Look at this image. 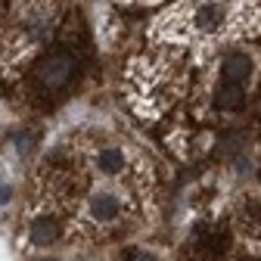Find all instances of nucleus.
I'll list each match as a JSON object with an SVG mask.
<instances>
[{
    "mask_svg": "<svg viewBox=\"0 0 261 261\" xmlns=\"http://www.w3.org/2000/svg\"><path fill=\"white\" fill-rule=\"evenodd\" d=\"M72 72H75V59H72L69 53H56V56H50L47 62H41V69H38V75H41V81H44L47 87L65 84Z\"/></svg>",
    "mask_w": 261,
    "mask_h": 261,
    "instance_id": "1",
    "label": "nucleus"
},
{
    "mask_svg": "<svg viewBox=\"0 0 261 261\" xmlns=\"http://www.w3.org/2000/svg\"><path fill=\"white\" fill-rule=\"evenodd\" d=\"M249 75H252V62H249V56H243V53H233V56H227L224 69H221V81H224V84H237V87H246Z\"/></svg>",
    "mask_w": 261,
    "mask_h": 261,
    "instance_id": "2",
    "label": "nucleus"
},
{
    "mask_svg": "<svg viewBox=\"0 0 261 261\" xmlns=\"http://www.w3.org/2000/svg\"><path fill=\"white\" fill-rule=\"evenodd\" d=\"M224 22V7L215 4V0H205L193 10V28L196 31H215Z\"/></svg>",
    "mask_w": 261,
    "mask_h": 261,
    "instance_id": "3",
    "label": "nucleus"
},
{
    "mask_svg": "<svg viewBox=\"0 0 261 261\" xmlns=\"http://www.w3.org/2000/svg\"><path fill=\"white\" fill-rule=\"evenodd\" d=\"M90 215L93 218H100V221H109L118 215V199L112 193H96L93 199H90Z\"/></svg>",
    "mask_w": 261,
    "mask_h": 261,
    "instance_id": "4",
    "label": "nucleus"
},
{
    "mask_svg": "<svg viewBox=\"0 0 261 261\" xmlns=\"http://www.w3.org/2000/svg\"><path fill=\"white\" fill-rule=\"evenodd\" d=\"M240 103H243V87H237V84H224V81H221L218 106H221V109H233V106H240Z\"/></svg>",
    "mask_w": 261,
    "mask_h": 261,
    "instance_id": "5",
    "label": "nucleus"
},
{
    "mask_svg": "<svg viewBox=\"0 0 261 261\" xmlns=\"http://www.w3.org/2000/svg\"><path fill=\"white\" fill-rule=\"evenodd\" d=\"M31 240L35 243H53L56 240V224L53 221H47V218H38L35 224H31Z\"/></svg>",
    "mask_w": 261,
    "mask_h": 261,
    "instance_id": "6",
    "label": "nucleus"
},
{
    "mask_svg": "<svg viewBox=\"0 0 261 261\" xmlns=\"http://www.w3.org/2000/svg\"><path fill=\"white\" fill-rule=\"evenodd\" d=\"M100 168H103L106 174L121 171V168H124V155H121V149H106V152H100Z\"/></svg>",
    "mask_w": 261,
    "mask_h": 261,
    "instance_id": "7",
    "label": "nucleus"
},
{
    "mask_svg": "<svg viewBox=\"0 0 261 261\" xmlns=\"http://www.w3.org/2000/svg\"><path fill=\"white\" fill-rule=\"evenodd\" d=\"M10 196H13V190H10L7 184H0V205H4V202H10Z\"/></svg>",
    "mask_w": 261,
    "mask_h": 261,
    "instance_id": "8",
    "label": "nucleus"
},
{
    "mask_svg": "<svg viewBox=\"0 0 261 261\" xmlns=\"http://www.w3.org/2000/svg\"><path fill=\"white\" fill-rule=\"evenodd\" d=\"M140 261H152V258H140Z\"/></svg>",
    "mask_w": 261,
    "mask_h": 261,
    "instance_id": "9",
    "label": "nucleus"
}]
</instances>
